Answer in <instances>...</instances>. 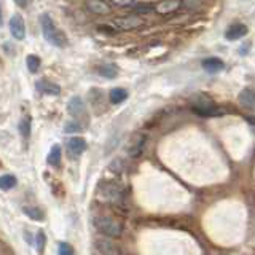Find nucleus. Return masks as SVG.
Wrapping results in <instances>:
<instances>
[{"label": "nucleus", "instance_id": "f257e3e1", "mask_svg": "<svg viewBox=\"0 0 255 255\" xmlns=\"http://www.w3.org/2000/svg\"><path fill=\"white\" fill-rule=\"evenodd\" d=\"M40 26H42L43 37L48 43L53 45V46H58V48L66 46V37H64V34L58 29V26L54 24V21L50 14L43 13L42 16H40Z\"/></svg>", "mask_w": 255, "mask_h": 255}, {"label": "nucleus", "instance_id": "f03ea898", "mask_svg": "<svg viewBox=\"0 0 255 255\" xmlns=\"http://www.w3.org/2000/svg\"><path fill=\"white\" fill-rule=\"evenodd\" d=\"M93 227L98 230L99 233L110 236V238H118L123 233L122 222H118L114 217H109V215H94Z\"/></svg>", "mask_w": 255, "mask_h": 255}, {"label": "nucleus", "instance_id": "7ed1b4c3", "mask_svg": "<svg viewBox=\"0 0 255 255\" xmlns=\"http://www.w3.org/2000/svg\"><path fill=\"white\" fill-rule=\"evenodd\" d=\"M98 191L102 199H106V201L114 203V204H122L125 199V190L117 182H109V180L102 182Z\"/></svg>", "mask_w": 255, "mask_h": 255}, {"label": "nucleus", "instance_id": "20e7f679", "mask_svg": "<svg viewBox=\"0 0 255 255\" xmlns=\"http://www.w3.org/2000/svg\"><path fill=\"white\" fill-rule=\"evenodd\" d=\"M193 109L198 115L201 117H212V115H220V110L215 109L214 102L211 98H207L204 94H199L193 101Z\"/></svg>", "mask_w": 255, "mask_h": 255}, {"label": "nucleus", "instance_id": "39448f33", "mask_svg": "<svg viewBox=\"0 0 255 255\" xmlns=\"http://www.w3.org/2000/svg\"><path fill=\"white\" fill-rule=\"evenodd\" d=\"M145 143H147V132H134L132 137L129 139L126 145V153L129 155L131 158H137L142 155L143 148H145Z\"/></svg>", "mask_w": 255, "mask_h": 255}, {"label": "nucleus", "instance_id": "423d86ee", "mask_svg": "<svg viewBox=\"0 0 255 255\" xmlns=\"http://www.w3.org/2000/svg\"><path fill=\"white\" fill-rule=\"evenodd\" d=\"M66 148H67V153L70 156H80L86 150V140L83 137H80V135H74V137L67 139L66 142Z\"/></svg>", "mask_w": 255, "mask_h": 255}, {"label": "nucleus", "instance_id": "0eeeda50", "mask_svg": "<svg viewBox=\"0 0 255 255\" xmlns=\"http://www.w3.org/2000/svg\"><path fill=\"white\" fill-rule=\"evenodd\" d=\"M10 34L16 38V40H22L26 37V24H24V19L19 13H16L11 16L10 19Z\"/></svg>", "mask_w": 255, "mask_h": 255}, {"label": "nucleus", "instance_id": "6e6552de", "mask_svg": "<svg viewBox=\"0 0 255 255\" xmlns=\"http://www.w3.org/2000/svg\"><path fill=\"white\" fill-rule=\"evenodd\" d=\"M94 247L98 254L101 255H122V251H120V247L109 241V239H98V241L94 243Z\"/></svg>", "mask_w": 255, "mask_h": 255}, {"label": "nucleus", "instance_id": "1a4fd4ad", "mask_svg": "<svg viewBox=\"0 0 255 255\" xmlns=\"http://www.w3.org/2000/svg\"><path fill=\"white\" fill-rule=\"evenodd\" d=\"M143 21L137 16H123V18H115L114 19V26L117 29H122V30H129V29H135L142 26Z\"/></svg>", "mask_w": 255, "mask_h": 255}, {"label": "nucleus", "instance_id": "9d476101", "mask_svg": "<svg viewBox=\"0 0 255 255\" xmlns=\"http://www.w3.org/2000/svg\"><path fill=\"white\" fill-rule=\"evenodd\" d=\"M67 112L74 117V118H80L86 114V104L82 98L78 96H74L69 102H67Z\"/></svg>", "mask_w": 255, "mask_h": 255}, {"label": "nucleus", "instance_id": "9b49d317", "mask_svg": "<svg viewBox=\"0 0 255 255\" xmlns=\"http://www.w3.org/2000/svg\"><path fill=\"white\" fill-rule=\"evenodd\" d=\"M238 101H239V106H241L243 109L252 112L254 106H255V94H254L252 88H244V90L239 93Z\"/></svg>", "mask_w": 255, "mask_h": 255}, {"label": "nucleus", "instance_id": "f8f14e48", "mask_svg": "<svg viewBox=\"0 0 255 255\" xmlns=\"http://www.w3.org/2000/svg\"><path fill=\"white\" fill-rule=\"evenodd\" d=\"M247 34V27L241 22H236V24H231V26L227 29L225 32V38L227 40H239L241 37H244Z\"/></svg>", "mask_w": 255, "mask_h": 255}, {"label": "nucleus", "instance_id": "ddd939ff", "mask_svg": "<svg viewBox=\"0 0 255 255\" xmlns=\"http://www.w3.org/2000/svg\"><path fill=\"white\" fill-rule=\"evenodd\" d=\"M201 66L206 72H209V74H219V72L225 69V64H223V61L219 58H207L203 61Z\"/></svg>", "mask_w": 255, "mask_h": 255}, {"label": "nucleus", "instance_id": "4468645a", "mask_svg": "<svg viewBox=\"0 0 255 255\" xmlns=\"http://www.w3.org/2000/svg\"><path fill=\"white\" fill-rule=\"evenodd\" d=\"M37 90L40 93H45V94H50V96H58L61 93L59 85L48 82V80H40V82H37Z\"/></svg>", "mask_w": 255, "mask_h": 255}, {"label": "nucleus", "instance_id": "2eb2a0df", "mask_svg": "<svg viewBox=\"0 0 255 255\" xmlns=\"http://www.w3.org/2000/svg\"><path fill=\"white\" fill-rule=\"evenodd\" d=\"M85 6L90 11L96 13V14H107L110 11V6L107 2H98V0H93V2H86Z\"/></svg>", "mask_w": 255, "mask_h": 255}, {"label": "nucleus", "instance_id": "dca6fc26", "mask_svg": "<svg viewBox=\"0 0 255 255\" xmlns=\"http://www.w3.org/2000/svg\"><path fill=\"white\" fill-rule=\"evenodd\" d=\"M98 74L101 77H106V78L112 80V78H115L118 75V67L115 66V64H110V62L102 64V66L98 67Z\"/></svg>", "mask_w": 255, "mask_h": 255}, {"label": "nucleus", "instance_id": "f3484780", "mask_svg": "<svg viewBox=\"0 0 255 255\" xmlns=\"http://www.w3.org/2000/svg\"><path fill=\"white\" fill-rule=\"evenodd\" d=\"M153 6L159 14H167L174 11L175 8H179L180 2H158V3H153Z\"/></svg>", "mask_w": 255, "mask_h": 255}, {"label": "nucleus", "instance_id": "a211bd4d", "mask_svg": "<svg viewBox=\"0 0 255 255\" xmlns=\"http://www.w3.org/2000/svg\"><path fill=\"white\" fill-rule=\"evenodd\" d=\"M110 102L112 104H122L128 99V91L123 90V88H114L109 94Z\"/></svg>", "mask_w": 255, "mask_h": 255}, {"label": "nucleus", "instance_id": "6ab92c4d", "mask_svg": "<svg viewBox=\"0 0 255 255\" xmlns=\"http://www.w3.org/2000/svg\"><path fill=\"white\" fill-rule=\"evenodd\" d=\"M46 161L50 166H58L61 163V145L54 143L50 150V153H48V156H46Z\"/></svg>", "mask_w": 255, "mask_h": 255}, {"label": "nucleus", "instance_id": "aec40b11", "mask_svg": "<svg viewBox=\"0 0 255 255\" xmlns=\"http://www.w3.org/2000/svg\"><path fill=\"white\" fill-rule=\"evenodd\" d=\"M22 212L27 215V217H30L32 220L35 222H43L45 217H43V212L38 209V207H22Z\"/></svg>", "mask_w": 255, "mask_h": 255}, {"label": "nucleus", "instance_id": "412c9836", "mask_svg": "<svg viewBox=\"0 0 255 255\" xmlns=\"http://www.w3.org/2000/svg\"><path fill=\"white\" fill-rule=\"evenodd\" d=\"M40 58L35 54H29L27 58H26V66L29 69V72H32V74H37L38 69H40Z\"/></svg>", "mask_w": 255, "mask_h": 255}, {"label": "nucleus", "instance_id": "4be33fe9", "mask_svg": "<svg viewBox=\"0 0 255 255\" xmlns=\"http://www.w3.org/2000/svg\"><path fill=\"white\" fill-rule=\"evenodd\" d=\"M16 185V177L11 174H3L0 175V188L2 190H10Z\"/></svg>", "mask_w": 255, "mask_h": 255}, {"label": "nucleus", "instance_id": "5701e85b", "mask_svg": "<svg viewBox=\"0 0 255 255\" xmlns=\"http://www.w3.org/2000/svg\"><path fill=\"white\" fill-rule=\"evenodd\" d=\"M134 11L137 14H147V13L155 11V6H153V3H139L137 2L134 6Z\"/></svg>", "mask_w": 255, "mask_h": 255}, {"label": "nucleus", "instance_id": "b1692460", "mask_svg": "<svg viewBox=\"0 0 255 255\" xmlns=\"http://www.w3.org/2000/svg\"><path fill=\"white\" fill-rule=\"evenodd\" d=\"M58 254L59 255H75V251L69 243H61L58 247Z\"/></svg>", "mask_w": 255, "mask_h": 255}, {"label": "nucleus", "instance_id": "393cba45", "mask_svg": "<svg viewBox=\"0 0 255 255\" xmlns=\"http://www.w3.org/2000/svg\"><path fill=\"white\" fill-rule=\"evenodd\" d=\"M35 239H37V249H38L40 254H42L45 251V244H46V236H45V233H43L42 230H40L38 233H37Z\"/></svg>", "mask_w": 255, "mask_h": 255}, {"label": "nucleus", "instance_id": "a878e982", "mask_svg": "<svg viewBox=\"0 0 255 255\" xmlns=\"http://www.w3.org/2000/svg\"><path fill=\"white\" fill-rule=\"evenodd\" d=\"M19 129H21L22 137H29V134H30V122H29V118L22 120L21 125H19Z\"/></svg>", "mask_w": 255, "mask_h": 255}, {"label": "nucleus", "instance_id": "bb28decb", "mask_svg": "<svg viewBox=\"0 0 255 255\" xmlns=\"http://www.w3.org/2000/svg\"><path fill=\"white\" fill-rule=\"evenodd\" d=\"M64 131H66V132H78V131H82V126H80L78 122H70V123L66 125Z\"/></svg>", "mask_w": 255, "mask_h": 255}, {"label": "nucleus", "instance_id": "cd10ccee", "mask_svg": "<svg viewBox=\"0 0 255 255\" xmlns=\"http://www.w3.org/2000/svg\"><path fill=\"white\" fill-rule=\"evenodd\" d=\"M180 5H185V6H190V8H193V6H198L199 3H198V2H182Z\"/></svg>", "mask_w": 255, "mask_h": 255}, {"label": "nucleus", "instance_id": "c85d7f7f", "mask_svg": "<svg viewBox=\"0 0 255 255\" xmlns=\"http://www.w3.org/2000/svg\"><path fill=\"white\" fill-rule=\"evenodd\" d=\"M0 22H2V10H0Z\"/></svg>", "mask_w": 255, "mask_h": 255}]
</instances>
